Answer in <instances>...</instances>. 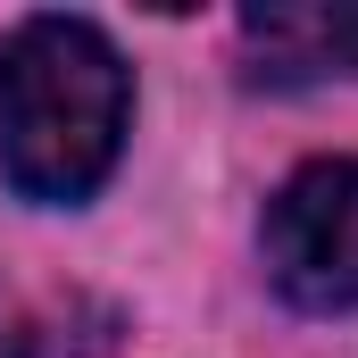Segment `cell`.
<instances>
[{
  "mask_svg": "<svg viewBox=\"0 0 358 358\" xmlns=\"http://www.w3.org/2000/svg\"><path fill=\"white\" fill-rule=\"evenodd\" d=\"M267 275L308 317L358 308V159H317L267 200Z\"/></svg>",
  "mask_w": 358,
  "mask_h": 358,
  "instance_id": "7a4b0ae2",
  "label": "cell"
},
{
  "mask_svg": "<svg viewBox=\"0 0 358 358\" xmlns=\"http://www.w3.org/2000/svg\"><path fill=\"white\" fill-rule=\"evenodd\" d=\"M134 117V76L92 17H25L0 42V176L25 200H92Z\"/></svg>",
  "mask_w": 358,
  "mask_h": 358,
  "instance_id": "6da1fadb",
  "label": "cell"
},
{
  "mask_svg": "<svg viewBox=\"0 0 358 358\" xmlns=\"http://www.w3.org/2000/svg\"><path fill=\"white\" fill-rule=\"evenodd\" d=\"M242 42H250V76L267 84H317V76H358V0L342 8H242Z\"/></svg>",
  "mask_w": 358,
  "mask_h": 358,
  "instance_id": "3957f363",
  "label": "cell"
},
{
  "mask_svg": "<svg viewBox=\"0 0 358 358\" xmlns=\"http://www.w3.org/2000/svg\"><path fill=\"white\" fill-rule=\"evenodd\" d=\"M117 325H125V317H117L108 300H59L34 334L8 342V358H108L117 350Z\"/></svg>",
  "mask_w": 358,
  "mask_h": 358,
  "instance_id": "277c9868",
  "label": "cell"
}]
</instances>
